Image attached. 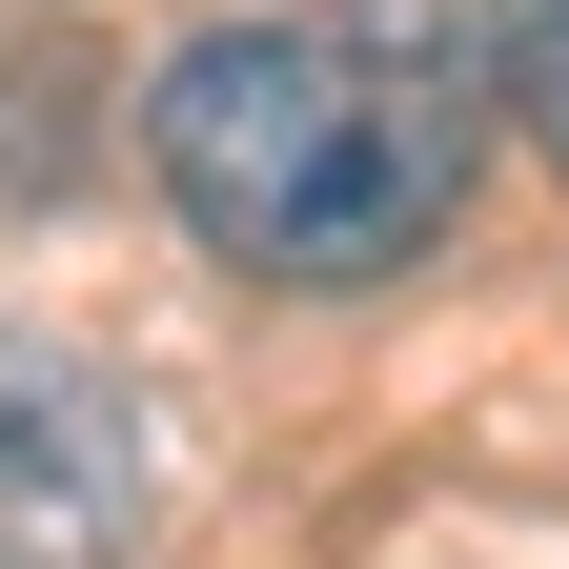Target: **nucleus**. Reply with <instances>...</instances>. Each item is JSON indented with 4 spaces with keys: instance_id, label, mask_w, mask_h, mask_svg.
<instances>
[{
    "instance_id": "f03ea898",
    "label": "nucleus",
    "mask_w": 569,
    "mask_h": 569,
    "mask_svg": "<svg viewBox=\"0 0 569 569\" xmlns=\"http://www.w3.org/2000/svg\"><path fill=\"white\" fill-rule=\"evenodd\" d=\"M142 488H163V448H142L122 367L0 326V569H122L142 549Z\"/></svg>"
},
{
    "instance_id": "7ed1b4c3",
    "label": "nucleus",
    "mask_w": 569,
    "mask_h": 569,
    "mask_svg": "<svg viewBox=\"0 0 569 569\" xmlns=\"http://www.w3.org/2000/svg\"><path fill=\"white\" fill-rule=\"evenodd\" d=\"M468 61H488V102H509L549 163H569V0H488V21H468Z\"/></svg>"
},
{
    "instance_id": "f257e3e1",
    "label": "nucleus",
    "mask_w": 569,
    "mask_h": 569,
    "mask_svg": "<svg viewBox=\"0 0 569 569\" xmlns=\"http://www.w3.org/2000/svg\"><path fill=\"white\" fill-rule=\"evenodd\" d=\"M142 183L244 284H387L488 183V61H468V21H407V0L203 21L142 82Z\"/></svg>"
}]
</instances>
